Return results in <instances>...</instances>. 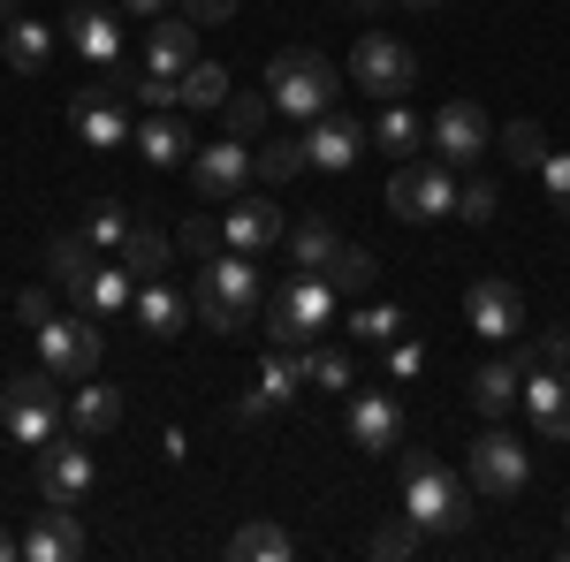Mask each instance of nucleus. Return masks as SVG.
<instances>
[{"mask_svg":"<svg viewBox=\"0 0 570 562\" xmlns=\"http://www.w3.org/2000/svg\"><path fill=\"white\" fill-rule=\"evenodd\" d=\"M130 312H137V327H145V335H160V343L190 327V304H183V289H168L160 274H153V282H137V304H130Z\"/></svg>","mask_w":570,"mask_h":562,"instance_id":"393cba45","label":"nucleus"},{"mask_svg":"<svg viewBox=\"0 0 570 562\" xmlns=\"http://www.w3.org/2000/svg\"><path fill=\"white\" fill-rule=\"evenodd\" d=\"M426 137H434L441 168H472L487 145H494V130H487V107H480V99H449L434 122H426Z\"/></svg>","mask_w":570,"mask_h":562,"instance_id":"9b49d317","label":"nucleus"},{"mask_svg":"<svg viewBox=\"0 0 570 562\" xmlns=\"http://www.w3.org/2000/svg\"><path fill=\"white\" fill-rule=\"evenodd\" d=\"M122 236H130V214H122L115 198H99V206L85 214V244L91 252H122Z\"/></svg>","mask_w":570,"mask_h":562,"instance_id":"58836bf2","label":"nucleus"},{"mask_svg":"<svg viewBox=\"0 0 570 562\" xmlns=\"http://www.w3.org/2000/svg\"><path fill=\"white\" fill-rule=\"evenodd\" d=\"M0 53H8V69L46 77V61H53V31L31 23V16H16V23H0Z\"/></svg>","mask_w":570,"mask_h":562,"instance_id":"cd10ccee","label":"nucleus"},{"mask_svg":"<svg viewBox=\"0 0 570 562\" xmlns=\"http://www.w3.org/2000/svg\"><path fill=\"white\" fill-rule=\"evenodd\" d=\"M259 312H266V282H259V266H252V252L220 244L214 259L198 266V319L214 335H252Z\"/></svg>","mask_w":570,"mask_h":562,"instance_id":"f257e3e1","label":"nucleus"},{"mask_svg":"<svg viewBox=\"0 0 570 562\" xmlns=\"http://www.w3.org/2000/svg\"><path fill=\"white\" fill-rule=\"evenodd\" d=\"M419 137H426V122L403 107V99H381V122H373V145L389 152V160H411L419 152Z\"/></svg>","mask_w":570,"mask_h":562,"instance_id":"c756f323","label":"nucleus"},{"mask_svg":"<svg viewBox=\"0 0 570 562\" xmlns=\"http://www.w3.org/2000/svg\"><path fill=\"white\" fill-rule=\"evenodd\" d=\"M335 282H327V274H297V282H282V297L266 304V343L274 349H312L320 343V335H327V327H335Z\"/></svg>","mask_w":570,"mask_h":562,"instance_id":"20e7f679","label":"nucleus"},{"mask_svg":"<svg viewBox=\"0 0 570 562\" xmlns=\"http://www.w3.org/2000/svg\"><path fill=\"white\" fill-rule=\"evenodd\" d=\"M130 145L145 152V168H190V145H198V137H190V122H176L168 107H153L130 130Z\"/></svg>","mask_w":570,"mask_h":562,"instance_id":"aec40b11","label":"nucleus"},{"mask_svg":"<svg viewBox=\"0 0 570 562\" xmlns=\"http://www.w3.org/2000/svg\"><path fill=\"white\" fill-rule=\"evenodd\" d=\"M266 115H274V99H266V91H244V99H228V130H236V137H252Z\"/></svg>","mask_w":570,"mask_h":562,"instance_id":"c03bdc74","label":"nucleus"},{"mask_svg":"<svg viewBox=\"0 0 570 562\" xmlns=\"http://www.w3.org/2000/svg\"><path fill=\"white\" fill-rule=\"evenodd\" d=\"M190 61H198V23H190V16L145 31V69H153V77H183Z\"/></svg>","mask_w":570,"mask_h":562,"instance_id":"5701e85b","label":"nucleus"},{"mask_svg":"<svg viewBox=\"0 0 570 562\" xmlns=\"http://www.w3.org/2000/svg\"><path fill=\"white\" fill-rule=\"evenodd\" d=\"M351 85L373 91V99H403V91L419 85V53L403 39H389V31H365L351 46Z\"/></svg>","mask_w":570,"mask_h":562,"instance_id":"1a4fd4ad","label":"nucleus"},{"mask_svg":"<svg viewBox=\"0 0 570 562\" xmlns=\"http://www.w3.org/2000/svg\"><path fill=\"white\" fill-rule=\"evenodd\" d=\"M502 145H510V160H518V168L540 175V160H548V130H540V122H510V137H502Z\"/></svg>","mask_w":570,"mask_h":562,"instance_id":"79ce46f5","label":"nucleus"},{"mask_svg":"<svg viewBox=\"0 0 570 562\" xmlns=\"http://www.w3.org/2000/svg\"><path fill=\"white\" fill-rule=\"evenodd\" d=\"M464 319H472V335H487V343H518V327H525V297H518V282L480 274L472 297H464Z\"/></svg>","mask_w":570,"mask_h":562,"instance_id":"ddd939ff","label":"nucleus"},{"mask_svg":"<svg viewBox=\"0 0 570 562\" xmlns=\"http://www.w3.org/2000/svg\"><path fill=\"white\" fill-rule=\"evenodd\" d=\"M351 381H357L351 349H305V388H327V395H343Z\"/></svg>","mask_w":570,"mask_h":562,"instance_id":"c9c22d12","label":"nucleus"},{"mask_svg":"<svg viewBox=\"0 0 570 562\" xmlns=\"http://www.w3.org/2000/svg\"><path fill=\"white\" fill-rule=\"evenodd\" d=\"M130 304H137V274H130L122 259L91 274V297H85V312H91V319H115V312H130Z\"/></svg>","mask_w":570,"mask_h":562,"instance_id":"2f4dec72","label":"nucleus"},{"mask_svg":"<svg viewBox=\"0 0 570 562\" xmlns=\"http://www.w3.org/2000/svg\"><path fill=\"white\" fill-rule=\"evenodd\" d=\"M115 259L130 266L137 282H153V274H168V259H176V236L168 228H153V220H130V236H122V252Z\"/></svg>","mask_w":570,"mask_h":562,"instance_id":"bb28decb","label":"nucleus"},{"mask_svg":"<svg viewBox=\"0 0 570 562\" xmlns=\"http://www.w3.org/2000/svg\"><path fill=\"white\" fill-rule=\"evenodd\" d=\"M305 137H266V152H259V183L274 190V183H289V175H305Z\"/></svg>","mask_w":570,"mask_h":562,"instance_id":"4c0bfd02","label":"nucleus"},{"mask_svg":"<svg viewBox=\"0 0 570 562\" xmlns=\"http://www.w3.org/2000/svg\"><path fill=\"white\" fill-rule=\"evenodd\" d=\"M335 252H343V236H335V220H327V214H305L297 228H289V259L312 266V274L335 259Z\"/></svg>","mask_w":570,"mask_h":562,"instance_id":"7c9ffc66","label":"nucleus"},{"mask_svg":"<svg viewBox=\"0 0 570 562\" xmlns=\"http://www.w3.org/2000/svg\"><path fill=\"white\" fill-rule=\"evenodd\" d=\"M335 61L327 53H312V46H282L274 61H266V99H274V115H297V122H320L327 107H335Z\"/></svg>","mask_w":570,"mask_h":562,"instance_id":"f03ea898","label":"nucleus"},{"mask_svg":"<svg viewBox=\"0 0 570 562\" xmlns=\"http://www.w3.org/2000/svg\"><path fill=\"white\" fill-rule=\"evenodd\" d=\"M0 562H23V532H0Z\"/></svg>","mask_w":570,"mask_h":562,"instance_id":"603ef678","label":"nucleus"},{"mask_svg":"<svg viewBox=\"0 0 570 562\" xmlns=\"http://www.w3.org/2000/svg\"><path fill=\"white\" fill-rule=\"evenodd\" d=\"M176 99L183 107H220V99H228V69H220V61H190L176 77Z\"/></svg>","mask_w":570,"mask_h":562,"instance_id":"72a5a7b5","label":"nucleus"},{"mask_svg":"<svg viewBox=\"0 0 570 562\" xmlns=\"http://www.w3.org/2000/svg\"><path fill=\"white\" fill-rule=\"evenodd\" d=\"M130 99H145V115H153V107H183V99H176V77H153V69L130 85Z\"/></svg>","mask_w":570,"mask_h":562,"instance_id":"49530a36","label":"nucleus"},{"mask_svg":"<svg viewBox=\"0 0 570 562\" xmlns=\"http://www.w3.org/2000/svg\"><path fill=\"white\" fill-rule=\"evenodd\" d=\"M381 357H389V381H419L426 373V343H411V335H395Z\"/></svg>","mask_w":570,"mask_h":562,"instance_id":"37998d69","label":"nucleus"},{"mask_svg":"<svg viewBox=\"0 0 570 562\" xmlns=\"http://www.w3.org/2000/svg\"><path fill=\"white\" fill-rule=\"evenodd\" d=\"M389 214L395 220H441V214H456V183H449V168H395L389 175Z\"/></svg>","mask_w":570,"mask_h":562,"instance_id":"4468645a","label":"nucleus"},{"mask_svg":"<svg viewBox=\"0 0 570 562\" xmlns=\"http://www.w3.org/2000/svg\"><path fill=\"white\" fill-rule=\"evenodd\" d=\"M130 85L137 69L130 61H107L99 69V85H85L77 99H69V122H77V137H85L91 152H115V145H130Z\"/></svg>","mask_w":570,"mask_h":562,"instance_id":"39448f33","label":"nucleus"},{"mask_svg":"<svg viewBox=\"0 0 570 562\" xmlns=\"http://www.w3.org/2000/svg\"><path fill=\"white\" fill-rule=\"evenodd\" d=\"M357 152H365V130H357L351 115H335V107L305 130V160H312V168H335V175H343Z\"/></svg>","mask_w":570,"mask_h":562,"instance_id":"4be33fe9","label":"nucleus"},{"mask_svg":"<svg viewBox=\"0 0 570 562\" xmlns=\"http://www.w3.org/2000/svg\"><path fill=\"white\" fill-rule=\"evenodd\" d=\"M320 274L335 282V297H365V289H373V252H357V244H343V252H335V259L320 266Z\"/></svg>","mask_w":570,"mask_h":562,"instance_id":"f704fd0d","label":"nucleus"},{"mask_svg":"<svg viewBox=\"0 0 570 562\" xmlns=\"http://www.w3.org/2000/svg\"><path fill=\"white\" fill-rule=\"evenodd\" d=\"M525 395V373H518V357H487L480 373H472V411L480 418H510V403Z\"/></svg>","mask_w":570,"mask_h":562,"instance_id":"a878e982","label":"nucleus"},{"mask_svg":"<svg viewBox=\"0 0 570 562\" xmlns=\"http://www.w3.org/2000/svg\"><path fill=\"white\" fill-rule=\"evenodd\" d=\"M16 319H23V327H31V335H39L46 319H53V289H39V282H31V289H23V297H16Z\"/></svg>","mask_w":570,"mask_h":562,"instance_id":"de8ad7c7","label":"nucleus"},{"mask_svg":"<svg viewBox=\"0 0 570 562\" xmlns=\"http://www.w3.org/2000/svg\"><path fill=\"white\" fill-rule=\"evenodd\" d=\"M91 479H99V464H91L85 441H46L39 448V494L46 502H69V510H77L91 494Z\"/></svg>","mask_w":570,"mask_h":562,"instance_id":"2eb2a0df","label":"nucleus"},{"mask_svg":"<svg viewBox=\"0 0 570 562\" xmlns=\"http://www.w3.org/2000/svg\"><path fill=\"white\" fill-rule=\"evenodd\" d=\"M0 426L16 433L23 448H46L53 426H61V395H53V373H16L8 388H0Z\"/></svg>","mask_w":570,"mask_h":562,"instance_id":"0eeeda50","label":"nucleus"},{"mask_svg":"<svg viewBox=\"0 0 570 562\" xmlns=\"http://www.w3.org/2000/svg\"><path fill=\"white\" fill-rule=\"evenodd\" d=\"M403 517L419 524L426 540H449V532L472 524V494H464V479H449V464L403 456Z\"/></svg>","mask_w":570,"mask_h":562,"instance_id":"7ed1b4c3","label":"nucleus"},{"mask_svg":"<svg viewBox=\"0 0 570 562\" xmlns=\"http://www.w3.org/2000/svg\"><path fill=\"white\" fill-rule=\"evenodd\" d=\"M563 548H570V510H563Z\"/></svg>","mask_w":570,"mask_h":562,"instance_id":"6e6d98bb","label":"nucleus"},{"mask_svg":"<svg viewBox=\"0 0 570 562\" xmlns=\"http://www.w3.org/2000/svg\"><path fill=\"white\" fill-rule=\"evenodd\" d=\"M228 555H244V562H289L297 555V540H289V532H282V524H244V532H236V540H228Z\"/></svg>","mask_w":570,"mask_h":562,"instance_id":"473e14b6","label":"nucleus"},{"mask_svg":"<svg viewBox=\"0 0 570 562\" xmlns=\"http://www.w3.org/2000/svg\"><path fill=\"white\" fill-rule=\"evenodd\" d=\"M69 46H77L85 61H99V69L122 61V8H85V0H77V8H69Z\"/></svg>","mask_w":570,"mask_h":562,"instance_id":"412c9836","label":"nucleus"},{"mask_svg":"<svg viewBox=\"0 0 570 562\" xmlns=\"http://www.w3.org/2000/svg\"><path fill=\"white\" fill-rule=\"evenodd\" d=\"M220 236H228V252H274L282 236H289V220H282V206L266 198V190H244V198H228V214H220Z\"/></svg>","mask_w":570,"mask_h":562,"instance_id":"f8f14e48","label":"nucleus"},{"mask_svg":"<svg viewBox=\"0 0 570 562\" xmlns=\"http://www.w3.org/2000/svg\"><path fill=\"white\" fill-rule=\"evenodd\" d=\"M69 418H77V433H115V426H122V388L77 381V395H69Z\"/></svg>","mask_w":570,"mask_h":562,"instance_id":"c85d7f7f","label":"nucleus"},{"mask_svg":"<svg viewBox=\"0 0 570 562\" xmlns=\"http://www.w3.org/2000/svg\"><path fill=\"white\" fill-rule=\"evenodd\" d=\"M305 388V349H266L259 381H252V395H244V418H266V411H282L289 395Z\"/></svg>","mask_w":570,"mask_h":562,"instance_id":"6ab92c4d","label":"nucleus"},{"mask_svg":"<svg viewBox=\"0 0 570 562\" xmlns=\"http://www.w3.org/2000/svg\"><path fill=\"white\" fill-rule=\"evenodd\" d=\"M472 486H480L487 502H518V494L532 486V448L510 441L502 426L480 433V441H472Z\"/></svg>","mask_w":570,"mask_h":562,"instance_id":"9d476101","label":"nucleus"},{"mask_svg":"<svg viewBox=\"0 0 570 562\" xmlns=\"http://www.w3.org/2000/svg\"><path fill=\"white\" fill-rule=\"evenodd\" d=\"M395 8H411V16H434L441 0H395Z\"/></svg>","mask_w":570,"mask_h":562,"instance_id":"864d4df0","label":"nucleus"},{"mask_svg":"<svg viewBox=\"0 0 570 562\" xmlns=\"http://www.w3.org/2000/svg\"><path fill=\"white\" fill-rule=\"evenodd\" d=\"M91 274H99V252H91L85 236H53V244H46V282H53V289H69V297L85 304Z\"/></svg>","mask_w":570,"mask_h":562,"instance_id":"b1692460","label":"nucleus"},{"mask_svg":"<svg viewBox=\"0 0 570 562\" xmlns=\"http://www.w3.org/2000/svg\"><path fill=\"white\" fill-rule=\"evenodd\" d=\"M16 16H23V0H0V23H16Z\"/></svg>","mask_w":570,"mask_h":562,"instance_id":"5fc2aeb1","label":"nucleus"},{"mask_svg":"<svg viewBox=\"0 0 570 562\" xmlns=\"http://www.w3.org/2000/svg\"><path fill=\"white\" fill-rule=\"evenodd\" d=\"M351 441L365 448V456H389L395 441H403V403H395L389 388H365V395H351Z\"/></svg>","mask_w":570,"mask_h":562,"instance_id":"f3484780","label":"nucleus"},{"mask_svg":"<svg viewBox=\"0 0 570 562\" xmlns=\"http://www.w3.org/2000/svg\"><path fill=\"white\" fill-rule=\"evenodd\" d=\"M456 214L472 220V228H487V220L502 214V190H494V183H487V175H472V183H464V190H456Z\"/></svg>","mask_w":570,"mask_h":562,"instance_id":"ea45409f","label":"nucleus"},{"mask_svg":"<svg viewBox=\"0 0 570 562\" xmlns=\"http://www.w3.org/2000/svg\"><path fill=\"white\" fill-rule=\"evenodd\" d=\"M183 16L206 31V23H228V16H236V0H183Z\"/></svg>","mask_w":570,"mask_h":562,"instance_id":"8fccbe9b","label":"nucleus"},{"mask_svg":"<svg viewBox=\"0 0 570 562\" xmlns=\"http://www.w3.org/2000/svg\"><path fill=\"white\" fill-rule=\"evenodd\" d=\"M220 244H228V236H220V228H214L206 214H190V220H183V252H198V259H214Z\"/></svg>","mask_w":570,"mask_h":562,"instance_id":"a18cd8bd","label":"nucleus"},{"mask_svg":"<svg viewBox=\"0 0 570 562\" xmlns=\"http://www.w3.org/2000/svg\"><path fill=\"white\" fill-rule=\"evenodd\" d=\"M115 8H122V16H145V23H153V16H160L168 0H115Z\"/></svg>","mask_w":570,"mask_h":562,"instance_id":"3c124183","label":"nucleus"},{"mask_svg":"<svg viewBox=\"0 0 570 562\" xmlns=\"http://www.w3.org/2000/svg\"><path fill=\"white\" fill-rule=\"evenodd\" d=\"M357 8H381V0H357Z\"/></svg>","mask_w":570,"mask_h":562,"instance_id":"4d7b16f0","label":"nucleus"},{"mask_svg":"<svg viewBox=\"0 0 570 562\" xmlns=\"http://www.w3.org/2000/svg\"><path fill=\"white\" fill-rule=\"evenodd\" d=\"M540 183H548V198L570 214V152H548V160H540Z\"/></svg>","mask_w":570,"mask_h":562,"instance_id":"09e8293b","label":"nucleus"},{"mask_svg":"<svg viewBox=\"0 0 570 562\" xmlns=\"http://www.w3.org/2000/svg\"><path fill=\"white\" fill-rule=\"evenodd\" d=\"M77 555H85V524L69 517V502H46L23 524V562H77Z\"/></svg>","mask_w":570,"mask_h":562,"instance_id":"a211bd4d","label":"nucleus"},{"mask_svg":"<svg viewBox=\"0 0 570 562\" xmlns=\"http://www.w3.org/2000/svg\"><path fill=\"white\" fill-rule=\"evenodd\" d=\"M99 357H107V343H99V319L91 312H53L39 327V365L53 373V381H91L99 373Z\"/></svg>","mask_w":570,"mask_h":562,"instance_id":"423d86ee","label":"nucleus"},{"mask_svg":"<svg viewBox=\"0 0 570 562\" xmlns=\"http://www.w3.org/2000/svg\"><path fill=\"white\" fill-rule=\"evenodd\" d=\"M419 540H426V532H419L411 517H389L381 532H373V555H381V562H403V555H419Z\"/></svg>","mask_w":570,"mask_h":562,"instance_id":"a19ab883","label":"nucleus"},{"mask_svg":"<svg viewBox=\"0 0 570 562\" xmlns=\"http://www.w3.org/2000/svg\"><path fill=\"white\" fill-rule=\"evenodd\" d=\"M351 335H357V343H373V349H389L395 335H403V304H357Z\"/></svg>","mask_w":570,"mask_h":562,"instance_id":"e433bc0d","label":"nucleus"},{"mask_svg":"<svg viewBox=\"0 0 570 562\" xmlns=\"http://www.w3.org/2000/svg\"><path fill=\"white\" fill-rule=\"evenodd\" d=\"M518 403H525V418H532L540 441H570V373L563 365H532Z\"/></svg>","mask_w":570,"mask_h":562,"instance_id":"dca6fc26","label":"nucleus"},{"mask_svg":"<svg viewBox=\"0 0 570 562\" xmlns=\"http://www.w3.org/2000/svg\"><path fill=\"white\" fill-rule=\"evenodd\" d=\"M252 175H259V152H252V137H236V130L190 152V183H198V198H206V206L244 198V190H252Z\"/></svg>","mask_w":570,"mask_h":562,"instance_id":"6e6552de","label":"nucleus"}]
</instances>
